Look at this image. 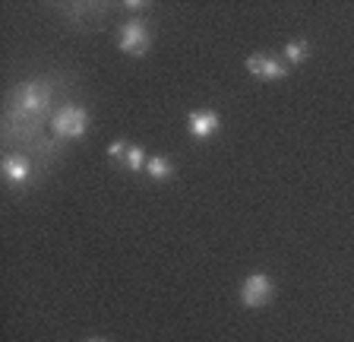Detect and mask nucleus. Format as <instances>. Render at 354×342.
<instances>
[{"label": "nucleus", "mask_w": 354, "mask_h": 342, "mask_svg": "<svg viewBox=\"0 0 354 342\" xmlns=\"http://www.w3.org/2000/svg\"><path fill=\"white\" fill-rule=\"evenodd\" d=\"M187 130H190L193 140H212L221 130V118L212 108H196V111L187 114Z\"/></svg>", "instance_id": "nucleus-6"}, {"label": "nucleus", "mask_w": 354, "mask_h": 342, "mask_svg": "<svg viewBox=\"0 0 354 342\" xmlns=\"http://www.w3.org/2000/svg\"><path fill=\"white\" fill-rule=\"evenodd\" d=\"M247 73L257 76V80L275 82L288 76V64H281V57H275V54H250L247 57Z\"/></svg>", "instance_id": "nucleus-5"}, {"label": "nucleus", "mask_w": 354, "mask_h": 342, "mask_svg": "<svg viewBox=\"0 0 354 342\" xmlns=\"http://www.w3.org/2000/svg\"><path fill=\"white\" fill-rule=\"evenodd\" d=\"M146 162H149V156L142 152V146H127V156H124V168H130V171H146Z\"/></svg>", "instance_id": "nucleus-10"}, {"label": "nucleus", "mask_w": 354, "mask_h": 342, "mask_svg": "<svg viewBox=\"0 0 354 342\" xmlns=\"http://www.w3.org/2000/svg\"><path fill=\"white\" fill-rule=\"evenodd\" d=\"M146 171H149V178H152V181H165V178H171V174H174V165H171L168 156H152L146 162Z\"/></svg>", "instance_id": "nucleus-9"}, {"label": "nucleus", "mask_w": 354, "mask_h": 342, "mask_svg": "<svg viewBox=\"0 0 354 342\" xmlns=\"http://www.w3.org/2000/svg\"><path fill=\"white\" fill-rule=\"evenodd\" d=\"M127 146H130L127 140H114V143H111V146H108V159H111V162H124Z\"/></svg>", "instance_id": "nucleus-11"}, {"label": "nucleus", "mask_w": 354, "mask_h": 342, "mask_svg": "<svg viewBox=\"0 0 354 342\" xmlns=\"http://www.w3.org/2000/svg\"><path fill=\"white\" fill-rule=\"evenodd\" d=\"M86 342H104V339H98V336H95V339H86Z\"/></svg>", "instance_id": "nucleus-12"}, {"label": "nucleus", "mask_w": 354, "mask_h": 342, "mask_svg": "<svg viewBox=\"0 0 354 342\" xmlns=\"http://www.w3.org/2000/svg\"><path fill=\"white\" fill-rule=\"evenodd\" d=\"M275 298V282L266 273H253L243 279L241 285V305L257 311V307H266Z\"/></svg>", "instance_id": "nucleus-2"}, {"label": "nucleus", "mask_w": 354, "mask_h": 342, "mask_svg": "<svg viewBox=\"0 0 354 342\" xmlns=\"http://www.w3.org/2000/svg\"><path fill=\"white\" fill-rule=\"evenodd\" d=\"M120 51L130 54V57H142V54L152 48V32L142 19H130V23L120 26Z\"/></svg>", "instance_id": "nucleus-3"}, {"label": "nucleus", "mask_w": 354, "mask_h": 342, "mask_svg": "<svg viewBox=\"0 0 354 342\" xmlns=\"http://www.w3.org/2000/svg\"><path fill=\"white\" fill-rule=\"evenodd\" d=\"M0 171H3V178H7L13 187H22L32 178V162L26 156H3Z\"/></svg>", "instance_id": "nucleus-7"}, {"label": "nucleus", "mask_w": 354, "mask_h": 342, "mask_svg": "<svg viewBox=\"0 0 354 342\" xmlns=\"http://www.w3.org/2000/svg\"><path fill=\"white\" fill-rule=\"evenodd\" d=\"M307 57H310V42H307V38H295V42H288V45H285V64H288V67L304 64Z\"/></svg>", "instance_id": "nucleus-8"}, {"label": "nucleus", "mask_w": 354, "mask_h": 342, "mask_svg": "<svg viewBox=\"0 0 354 342\" xmlns=\"http://www.w3.org/2000/svg\"><path fill=\"white\" fill-rule=\"evenodd\" d=\"M51 127L60 140H82L88 130V111L80 105H60L51 118Z\"/></svg>", "instance_id": "nucleus-1"}, {"label": "nucleus", "mask_w": 354, "mask_h": 342, "mask_svg": "<svg viewBox=\"0 0 354 342\" xmlns=\"http://www.w3.org/2000/svg\"><path fill=\"white\" fill-rule=\"evenodd\" d=\"M51 105V92L44 89L41 82H26L13 96V108L19 114H44Z\"/></svg>", "instance_id": "nucleus-4"}]
</instances>
